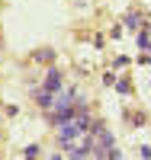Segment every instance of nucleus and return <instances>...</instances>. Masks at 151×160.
Returning a JSON list of instances; mask_svg holds the SVG:
<instances>
[{"mask_svg": "<svg viewBox=\"0 0 151 160\" xmlns=\"http://www.w3.org/2000/svg\"><path fill=\"white\" fill-rule=\"evenodd\" d=\"M58 80H61V74H58V71H51V74H48V80H45V90H48V93H55V90H58Z\"/></svg>", "mask_w": 151, "mask_h": 160, "instance_id": "1", "label": "nucleus"}]
</instances>
